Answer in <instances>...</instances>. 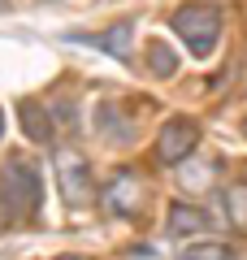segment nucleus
<instances>
[{"label": "nucleus", "instance_id": "4468645a", "mask_svg": "<svg viewBox=\"0 0 247 260\" xmlns=\"http://www.w3.org/2000/svg\"><path fill=\"white\" fill-rule=\"evenodd\" d=\"M0 135H5V113H0Z\"/></svg>", "mask_w": 247, "mask_h": 260}, {"label": "nucleus", "instance_id": "0eeeda50", "mask_svg": "<svg viewBox=\"0 0 247 260\" xmlns=\"http://www.w3.org/2000/svg\"><path fill=\"white\" fill-rule=\"evenodd\" d=\"M208 230V217L195 204H174L169 208V234H204Z\"/></svg>", "mask_w": 247, "mask_h": 260}, {"label": "nucleus", "instance_id": "dca6fc26", "mask_svg": "<svg viewBox=\"0 0 247 260\" xmlns=\"http://www.w3.org/2000/svg\"><path fill=\"white\" fill-rule=\"evenodd\" d=\"M0 5H9V0H0Z\"/></svg>", "mask_w": 247, "mask_h": 260}, {"label": "nucleus", "instance_id": "2eb2a0df", "mask_svg": "<svg viewBox=\"0 0 247 260\" xmlns=\"http://www.w3.org/2000/svg\"><path fill=\"white\" fill-rule=\"evenodd\" d=\"M56 260H78V256H56Z\"/></svg>", "mask_w": 247, "mask_h": 260}, {"label": "nucleus", "instance_id": "f3484780", "mask_svg": "<svg viewBox=\"0 0 247 260\" xmlns=\"http://www.w3.org/2000/svg\"><path fill=\"white\" fill-rule=\"evenodd\" d=\"M243 130H247V121H243Z\"/></svg>", "mask_w": 247, "mask_h": 260}, {"label": "nucleus", "instance_id": "ddd939ff", "mask_svg": "<svg viewBox=\"0 0 247 260\" xmlns=\"http://www.w3.org/2000/svg\"><path fill=\"white\" fill-rule=\"evenodd\" d=\"M230 217H234V225H247V191L243 186L230 191Z\"/></svg>", "mask_w": 247, "mask_h": 260}, {"label": "nucleus", "instance_id": "f257e3e1", "mask_svg": "<svg viewBox=\"0 0 247 260\" xmlns=\"http://www.w3.org/2000/svg\"><path fill=\"white\" fill-rule=\"evenodd\" d=\"M0 200H5V221L18 225L39 213V169L30 160H9L0 174Z\"/></svg>", "mask_w": 247, "mask_h": 260}, {"label": "nucleus", "instance_id": "39448f33", "mask_svg": "<svg viewBox=\"0 0 247 260\" xmlns=\"http://www.w3.org/2000/svg\"><path fill=\"white\" fill-rule=\"evenodd\" d=\"M195 143H200V126H195L191 117H174L161 130V139H156V160H161V165H178V160L191 156Z\"/></svg>", "mask_w": 247, "mask_h": 260}, {"label": "nucleus", "instance_id": "7ed1b4c3", "mask_svg": "<svg viewBox=\"0 0 247 260\" xmlns=\"http://www.w3.org/2000/svg\"><path fill=\"white\" fill-rule=\"evenodd\" d=\"M174 30L187 39V48L195 56H208L217 35H221V13L208 9V5H187V9L174 13Z\"/></svg>", "mask_w": 247, "mask_h": 260}, {"label": "nucleus", "instance_id": "9b49d317", "mask_svg": "<svg viewBox=\"0 0 247 260\" xmlns=\"http://www.w3.org/2000/svg\"><path fill=\"white\" fill-rule=\"evenodd\" d=\"M182 260H234L230 247H217V243H200V247H187Z\"/></svg>", "mask_w": 247, "mask_h": 260}, {"label": "nucleus", "instance_id": "1a4fd4ad", "mask_svg": "<svg viewBox=\"0 0 247 260\" xmlns=\"http://www.w3.org/2000/svg\"><path fill=\"white\" fill-rule=\"evenodd\" d=\"M22 126H26V135H30V139H35V143H48V139H52V117H48V113L44 109H39V104L35 100H22Z\"/></svg>", "mask_w": 247, "mask_h": 260}, {"label": "nucleus", "instance_id": "6e6552de", "mask_svg": "<svg viewBox=\"0 0 247 260\" xmlns=\"http://www.w3.org/2000/svg\"><path fill=\"white\" fill-rule=\"evenodd\" d=\"M96 126H100L104 139H130V117H126V113H121L113 100L100 104V113H96Z\"/></svg>", "mask_w": 247, "mask_h": 260}, {"label": "nucleus", "instance_id": "f03ea898", "mask_svg": "<svg viewBox=\"0 0 247 260\" xmlns=\"http://www.w3.org/2000/svg\"><path fill=\"white\" fill-rule=\"evenodd\" d=\"M147 200V178L139 169H117L100 191V208L109 217H135Z\"/></svg>", "mask_w": 247, "mask_h": 260}, {"label": "nucleus", "instance_id": "423d86ee", "mask_svg": "<svg viewBox=\"0 0 247 260\" xmlns=\"http://www.w3.org/2000/svg\"><path fill=\"white\" fill-rule=\"evenodd\" d=\"M74 44H91V48H104L109 56H117V61H126L130 56V39H135V26L130 22H117V26H109L104 35H70Z\"/></svg>", "mask_w": 247, "mask_h": 260}, {"label": "nucleus", "instance_id": "9d476101", "mask_svg": "<svg viewBox=\"0 0 247 260\" xmlns=\"http://www.w3.org/2000/svg\"><path fill=\"white\" fill-rule=\"evenodd\" d=\"M147 65H152L161 78H169V74L178 70V65H174V52H169L165 44H152V48H147Z\"/></svg>", "mask_w": 247, "mask_h": 260}, {"label": "nucleus", "instance_id": "20e7f679", "mask_svg": "<svg viewBox=\"0 0 247 260\" xmlns=\"http://www.w3.org/2000/svg\"><path fill=\"white\" fill-rule=\"evenodd\" d=\"M56 182H61L65 204H87L91 200V169H87V160L74 148L56 152Z\"/></svg>", "mask_w": 247, "mask_h": 260}, {"label": "nucleus", "instance_id": "f8f14e48", "mask_svg": "<svg viewBox=\"0 0 247 260\" xmlns=\"http://www.w3.org/2000/svg\"><path fill=\"white\" fill-rule=\"evenodd\" d=\"M182 182L195 186V191H200V186H208V182H212V165H208V160H195L191 169H182Z\"/></svg>", "mask_w": 247, "mask_h": 260}]
</instances>
